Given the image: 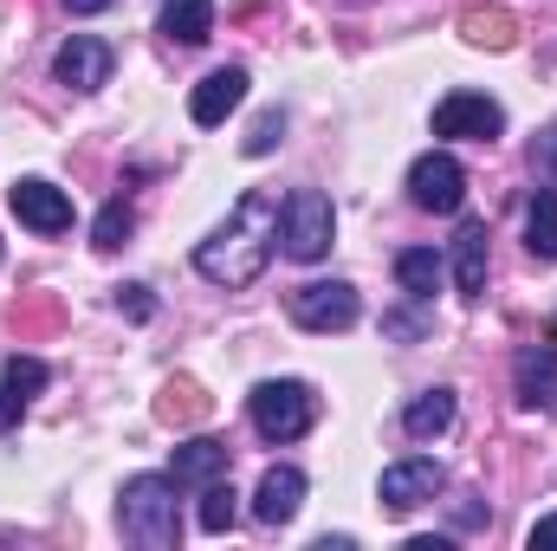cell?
Here are the masks:
<instances>
[{
  "mask_svg": "<svg viewBox=\"0 0 557 551\" xmlns=\"http://www.w3.org/2000/svg\"><path fill=\"white\" fill-rule=\"evenodd\" d=\"M273 241H278V201L260 195V188H247L234 201V215L195 247V273L208 279V285L240 292V285H253V279L273 267Z\"/></svg>",
  "mask_w": 557,
  "mask_h": 551,
  "instance_id": "1",
  "label": "cell"
},
{
  "mask_svg": "<svg viewBox=\"0 0 557 551\" xmlns=\"http://www.w3.org/2000/svg\"><path fill=\"white\" fill-rule=\"evenodd\" d=\"M117 526L143 551H175L182 546V500L169 474H131L117 493Z\"/></svg>",
  "mask_w": 557,
  "mask_h": 551,
  "instance_id": "2",
  "label": "cell"
},
{
  "mask_svg": "<svg viewBox=\"0 0 557 551\" xmlns=\"http://www.w3.org/2000/svg\"><path fill=\"white\" fill-rule=\"evenodd\" d=\"M278 241H285V260H298V267L324 260L331 241H337V208H331V195H324V188H292V195L278 201Z\"/></svg>",
  "mask_w": 557,
  "mask_h": 551,
  "instance_id": "3",
  "label": "cell"
},
{
  "mask_svg": "<svg viewBox=\"0 0 557 551\" xmlns=\"http://www.w3.org/2000/svg\"><path fill=\"white\" fill-rule=\"evenodd\" d=\"M247 415H253L260 441H298V434H311V421H318V390L298 383V377H273V383H260V390L247 396Z\"/></svg>",
  "mask_w": 557,
  "mask_h": 551,
  "instance_id": "4",
  "label": "cell"
},
{
  "mask_svg": "<svg viewBox=\"0 0 557 551\" xmlns=\"http://www.w3.org/2000/svg\"><path fill=\"white\" fill-rule=\"evenodd\" d=\"M285 311H292L298 331L331 338V331H350V325L363 318V298H357L350 279H311V285H298V292L285 298Z\"/></svg>",
  "mask_w": 557,
  "mask_h": 551,
  "instance_id": "5",
  "label": "cell"
},
{
  "mask_svg": "<svg viewBox=\"0 0 557 551\" xmlns=\"http://www.w3.org/2000/svg\"><path fill=\"white\" fill-rule=\"evenodd\" d=\"M409 201H416L421 215H460V201H467V169L447 156V149H428L409 162Z\"/></svg>",
  "mask_w": 557,
  "mask_h": 551,
  "instance_id": "6",
  "label": "cell"
},
{
  "mask_svg": "<svg viewBox=\"0 0 557 551\" xmlns=\"http://www.w3.org/2000/svg\"><path fill=\"white\" fill-rule=\"evenodd\" d=\"M499 131H506V111H499V98H486V91H447V98L434 105V137L493 143Z\"/></svg>",
  "mask_w": 557,
  "mask_h": 551,
  "instance_id": "7",
  "label": "cell"
},
{
  "mask_svg": "<svg viewBox=\"0 0 557 551\" xmlns=\"http://www.w3.org/2000/svg\"><path fill=\"white\" fill-rule=\"evenodd\" d=\"M7 208H13L20 228H33V234H72V195H65L59 182H46V175L13 182V188H7Z\"/></svg>",
  "mask_w": 557,
  "mask_h": 551,
  "instance_id": "8",
  "label": "cell"
},
{
  "mask_svg": "<svg viewBox=\"0 0 557 551\" xmlns=\"http://www.w3.org/2000/svg\"><path fill=\"white\" fill-rule=\"evenodd\" d=\"M441 487H447L441 461H428V454H409V461H389V467H383V480H376V500H383L389 513H416V506H428Z\"/></svg>",
  "mask_w": 557,
  "mask_h": 551,
  "instance_id": "9",
  "label": "cell"
},
{
  "mask_svg": "<svg viewBox=\"0 0 557 551\" xmlns=\"http://www.w3.org/2000/svg\"><path fill=\"white\" fill-rule=\"evenodd\" d=\"M111 65H117V52H111L104 39L72 33V39L59 46V59H52V78L72 85V91H104V85H111Z\"/></svg>",
  "mask_w": 557,
  "mask_h": 551,
  "instance_id": "10",
  "label": "cell"
},
{
  "mask_svg": "<svg viewBox=\"0 0 557 551\" xmlns=\"http://www.w3.org/2000/svg\"><path fill=\"white\" fill-rule=\"evenodd\" d=\"M240 98H247V72H240V65H221V72H208V78L188 91V118H195L201 131H214V124H227V118L240 111Z\"/></svg>",
  "mask_w": 557,
  "mask_h": 551,
  "instance_id": "11",
  "label": "cell"
},
{
  "mask_svg": "<svg viewBox=\"0 0 557 551\" xmlns=\"http://www.w3.org/2000/svg\"><path fill=\"white\" fill-rule=\"evenodd\" d=\"M227 467H234V448H227V441L188 434V441L175 448V461H169V480H175V487H208V480H221Z\"/></svg>",
  "mask_w": 557,
  "mask_h": 551,
  "instance_id": "12",
  "label": "cell"
},
{
  "mask_svg": "<svg viewBox=\"0 0 557 551\" xmlns=\"http://www.w3.org/2000/svg\"><path fill=\"white\" fill-rule=\"evenodd\" d=\"M305 506V474L298 467H267L260 487H253V519L260 526H292Z\"/></svg>",
  "mask_w": 557,
  "mask_h": 551,
  "instance_id": "13",
  "label": "cell"
},
{
  "mask_svg": "<svg viewBox=\"0 0 557 551\" xmlns=\"http://www.w3.org/2000/svg\"><path fill=\"white\" fill-rule=\"evenodd\" d=\"M46 377H52V370H46V364H39L33 351L7 364V377H0V434H13V428L26 421V409H33V396L46 390Z\"/></svg>",
  "mask_w": 557,
  "mask_h": 551,
  "instance_id": "14",
  "label": "cell"
},
{
  "mask_svg": "<svg viewBox=\"0 0 557 551\" xmlns=\"http://www.w3.org/2000/svg\"><path fill=\"white\" fill-rule=\"evenodd\" d=\"M512 390L525 409H557V344H525L512 364Z\"/></svg>",
  "mask_w": 557,
  "mask_h": 551,
  "instance_id": "15",
  "label": "cell"
},
{
  "mask_svg": "<svg viewBox=\"0 0 557 551\" xmlns=\"http://www.w3.org/2000/svg\"><path fill=\"white\" fill-rule=\"evenodd\" d=\"M454 285H460V298H480L486 292V228L480 221H467L454 234Z\"/></svg>",
  "mask_w": 557,
  "mask_h": 551,
  "instance_id": "16",
  "label": "cell"
},
{
  "mask_svg": "<svg viewBox=\"0 0 557 551\" xmlns=\"http://www.w3.org/2000/svg\"><path fill=\"white\" fill-rule=\"evenodd\" d=\"M454 415H460L454 390H421L416 403L403 409V428H409L416 441H434V434H447V428H454Z\"/></svg>",
  "mask_w": 557,
  "mask_h": 551,
  "instance_id": "17",
  "label": "cell"
},
{
  "mask_svg": "<svg viewBox=\"0 0 557 551\" xmlns=\"http://www.w3.org/2000/svg\"><path fill=\"white\" fill-rule=\"evenodd\" d=\"M525 254H532L539 267L557 260V188H539L532 208H525Z\"/></svg>",
  "mask_w": 557,
  "mask_h": 551,
  "instance_id": "18",
  "label": "cell"
},
{
  "mask_svg": "<svg viewBox=\"0 0 557 551\" xmlns=\"http://www.w3.org/2000/svg\"><path fill=\"white\" fill-rule=\"evenodd\" d=\"M162 33H169L175 46H201V39L214 33V0H169V7H162Z\"/></svg>",
  "mask_w": 557,
  "mask_h": 551,
  "instance_id": "19",
  "label": "cell"
},
{
  "mask_svg": "<svg viewBox=\"0 0 557 551\" xmlns=\"http://www.w3.org/2000/svg\"><path fill=\"white\" fill-rule=\"evenodd\" d=\"M396 279H403V292H409V298H434V292H441V279H447V267H441V254H434V247H409V254H396Z\"/></svg>",
  "mask_w": 557,
  "mask_h": 551,
  "instance_id": "20",
  "label": "cell"
},
{
  "mask_svg": "<svg viewBox=\"0 0 557 551\" xmlns=\"http://www.w3.org/2000/svg\"><path fill=\"white\" fill-rule=\"evenodd\" d=\"M460 33H467V46H493V52H506L519 33H512V13H499V7H467L460 13Z\"/></svg>",
  "mask_w": 557,
  "mask_h": 551,
  "instance_id": "21",
  "label": "cell"
},
{
  "mask_svg": "<svg viewBox=\"0 0 557 551\" xmlns=\"http://www.w3.org/2000/svg\"><path fill=\"white\" fill-rule=\"evenodd\" d=\"M201 532H234V519H240V493L234 487H221V480H208V493H201Z\"/></svg>",
  "mask_w": 557,
  "mask_h": 551,
  "instance_id": "22",
  "label": "cell"
},
{
  "mask_svg": "<svg viewBox=\"0 0 557 551\" xmlns=\"http://www.w3.org/2000/svg\"><path fill=\"white\" fill-rule=\"evenodd\" d=\"M131 228H137V215H131V201H104V215H98V228H91V247H124L131 241Z\"/></svg>",
  "mask_w": 557,
  "mask_h": 551,
  "instance_id": "23",
  "label": "cell"
},
{
  "mask_svg": "<svg viewBox=\"0 0 557 551\" xmlns=\"http://www.w3.org/2000/svg\"><path fill=\"white\" fill-rule=\"evenodd\" d=\"M278 137H285V118H278V111H267V118L247 131V143H240V149H247V156H273Z\"/></svg>",
  "mask_w": 557,
  "mask_h": 551,
  "instance_id": "24",
  "label": "cell"
},
{
  "mask_svg": "<svg viewBox=\"0 0 557 551\" xmlns=\"http://www.w3.org/2000/svg\"><path fill=\"white\" fill-rule=\"evenodd\" d=\"M117 305H124L131 318H156V298H149V285H117Z\"/></svg>",
  "mask_w": 557,
  "mask_h": 551,
  "instance_id": "25",
  "label": "cell"
},
{
  "mask_svg": "<svg viewBox=\"0 0 557 551\" xmlns=\"http://www.w3.org/2000/svg\"><path fill=\"white\" fill-rule=\"evenodd\" d=\"M525 546H532V551H557V513H552V519H539V526L525 532Z\"/></svg>",
  "mask_w": 557,
  "mask_h": 551,
  "instance_id": "26",
  "label": "cell"
},
{
  "mask_svg": "<svg viewBox=\"0 0 557 551\" xmlns=\"http://www.w3.org/2000/svg\"><path fill=\"white\" fill-rule=\"evenodd\" d=\"M104 7H117V0H65V13H104Z\"/></svg>",
  "mask_w": 557,
  "mask_h": 551,
  "instance_id": "27",
  "label": "cell"
},
{
  "mask_svg": "<svg viewBox=\"0 0 557 551\" xmlns=\"http://www.w3.org/2000/svg\"><path fill=\"white\" fill-rule=\"evenodd\" d=\"M539 162H545V169H557V131L545 143H539Z\"/></svg>",
  "mask_w": 557,
  "mask_h": 551,
  "instance_id": "28",
  "label": "cell"
}]
</instances>
